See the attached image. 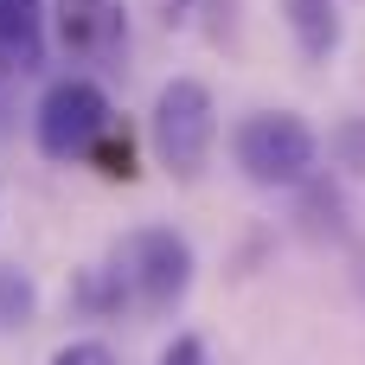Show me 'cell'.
<instances>
[{
	"label": "cell",
	"mask_w": 365,
	"mask_h": 365,
	"mask_svg": "<svg viewBox=\"0 0 365 365\" xmlns=\"http://www.w3.org/2000/svg\"><path fill=\"white\" fill-rule=\"evenodd\" d=\"M289 32L308 64H327L340 51V6L334 0H289Z\"/></svg>",
	"instance_id": "cell-7"
},
{
	"label": "cell",
	"mask_w": 365,
	"mask_h": 365,
	"mask_svg": "<svg viewBox=\"0 0 365 365\" xmlns=\"http://www.w3.org/2000/svg\"><path fill=\"white\" fill-rule=\"evenodd\" d=\"M154 6H160L167 26H192L205 13V32L212 38H231V13H237V0H154Z\"/></svg>",
	"instance_id": "cell-8"
},
{
	"label": "cell",
	"mask_w": 365,
	"mask_h": 365,
	"mask_svg": "<svg viewBox=\"0 0 365 365\" xmlns=\"http://www.w3.org/2000/svg\"><path fill=\"white\" fill-rule=\"evenodd\" d=\"M109 122H115V109H109V90L96 77H58L38 96L32 135H38V154L45 160H83Z\"/></svg>",
	"instance_id": "cell-4"
},
{
	"label": "cell",
	"mask_w": 365,
	"mask_h": 365,
	"mask_svg": "<svg viewBox=\"0 0 365 365\" xmlns=\"http://www.w3.org/2000/svg\"><path fill=\"white\" fill-rule=\"evenodd\" d=\"M83 160H103V173H109V180H128V173H135V167H128V141H115V122L96 135V148H90Z\"/></svg>",
	"instance_id": "cell-10"
},
{
	"label": "cell",
	"mask_w": 365,
	"mask_h": 365,
	"mask_svg": "<svg viewBox=\"0 0 365 365\" xmlns=\"http://www.w3.org/2000/svg\"><path fill=\"white\" fill-rule=\"evenodd\" d=\"M26 308H32V282L0 276V321H26Z\"/></svg>",
	"instance_id": "cell-12"
},
{
	"label": "cell",
	"mask_w": 365,
	"mask_h": 365,
	"mask_svg": "<svg viewBox=\"0 0 365 365\" xmlns=\"http://www.w3.org/2000/svg\"><path fill=\"white\" fill-rule=\"evenodd\" d=\"M51 365H122L103 340H71V346H58L51 353Z\"/></svg>",
	"instance_id": "cell-11"
},
{
	"label": "cell",
	"mask_w": 365,
	"mask_h": 365,
	"mask_svg": "<svg viewBox=\"0 0 365 365\" xmlns=\"http://www.w3.org/2000/svg\"><path fill=\"white\" fill-rule=\"evenodd\" d=\"M51 38L77 64H109L128 45V6L122 0H58L51 6Z\"/></svg>",
	"instance_id": "cell-5"
},
{
	"label": "cell",
	"mask_w": 365,
	"mask_h": 365,
	"mask_svg": "<svg viewBox=\"0 0 365 365\" xmlns=\"http://www.w3.org/2000/svg\"><path fill=\"white\" fill-rule=\"evenodd\" d=\"M334 160H340L346 173H365V115H346V122L334 128Z\"/></svg>",
	"instance_id": "cell-9"
},
{
	"label": "cell",
	"mask_w": 365,
	"mask_h": 365,
	"mask_svg": "<svg viewBox=\"0 0 365 365\" xmlns=\"http://www.w3.org/2000/svg\"><path fill=\"white\" fill-rule=\"evenodd\" d=\"M231 154H237L250 186H308L321 141H314V128L295 109H257V115L237 122Z\"/></svg>",
	"instance_id": "cell-2"
},
{
	"label": "cell",
	"mask_w": 365,
	"mask_h": 365,
	"mask_svg": "<svg viewBox=\"0 0 365 365\" xmlns=\"http://www.w3.org/2000/svg\"><path fill=\"white\" fill-rule=\"evenodd\" d=\"M160 365H212V359H205V346H199L192 334H180V340L160 353Z\"/></svg>",
	"instance_id": "cell-13"
},
{
	"label": "cell",
	"mask_w": 365,
	"mask_h": 365,
	"mask_svg": "<svg viewBox=\"0 0 365 365\" xmlns=\"http://www.w3.org/2000/svg\"><path fill=\"white\" fill-rule=\"evenodd\" d=\"M212 141H218L212 90H205L199 77L160 83V96H154V109H148V148H154V160H160L173 180H199L205 160H212Z\"/></svg>",
	"instance_id": "cell-1"
},
{
	"label": "cell",
	"mask_w": 365,
	"mask_h": 365,
	"mask_svg": "<svg viewBox=\"0 0 365 365\" xmlns=\"http://www.w3.org/2000/svg\"><path fill=\"white\" fill-rule=\"evenodd\" d=\"M45 64V0H0V77Z\"/></svg>",
	"instance_id": "cell-6"
},
{
	"label": "cell",
	"mask_w": 365,
	"mask_h": 365,
	"mask_svg": "<svg viewBox=\"0 0 365 365\" xmlns=\"http://www.w3.org/2000/svg\"><path fill=\"white\" fill-rule=\"evenodd\" d=\"M115 276L128 289V302L141 314H173L192 289V244L173 231V225H148L122 244L115 257Z\"/></svg>",
	"instance_id": "cell-3"
}]
</instances>
